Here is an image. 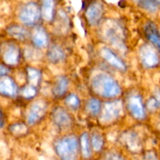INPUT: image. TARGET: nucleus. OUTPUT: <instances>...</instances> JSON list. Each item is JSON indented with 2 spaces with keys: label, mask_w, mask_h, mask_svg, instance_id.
Instances as JSON below:
<instances>
[{
  "label": "nucleus",
  "mask_w": 160,
  "mask_h": 160,
  "mask_svg": "<svg viewBox=\"0 0 160 160\" xmlns=\"http://www.w3.org/2000/svg\"><path fill=\"white\" fill-rule=\"evenodd\" d=\"M145 33L148 40L156 45L160 51V34L156 25L152 22L147 23L145 27Z\"/></svg>",
  "instance_id": "8"
},
{
  "label": "nucleus",
  "mask_w": 160,
  "mask_h": 160,
  "mask_svg": "<svg viewBox=\"0 0 160 160\" xmlns=\"http://www.w3.org/2000/svg\"><path fill=\"white\" fill-rule=\"evenodd\" d=\"M44 105L36 103L31 107L28 116V121L30 124H34L38 121L45 113V106Z\"/></svg>",
  "instance_id": "9"
},
{
  "label": "nucleus",
  "mask_w": 160,
  "mask_h": 160,
  "mask_svg": "<svg viewBox=\"0 0 160 160\" xmlns=\"http://www.w3.org/2000/svg\"><path fill=\"white\" fill-rule=\"evenodd\" d=\"M32 39L34 45L38 47H45L48 44V36L42 28H38L34 31Z\"/></svg>",
  "instance_id": "13"
},
{
  "label": "nucleus",
  "mask_w": 160,
  "mask_h": 160,
  "mask_svg": "<svg viewBox=\"0 0 160 160\" xmlns=\"http://www.w3.org/2000/svg\"><path fill=\"white\" fill-rule=\"evenodd\" d=\"M92 88L97 95L108 98L118 96L121 92L118 83L105 73H100L93 78Z\"/></svg>",
  "instance_id": "1"
},
{
  "label": "nucleus",
  "mask_w": 160,
  "mask_h": 160,
  "mask_svg": "<svg viewBox=\"0 0 160 160\" xmlns=\"http://www.w3.org/2000/svg\"><path fill=\"white\" fill-rule=\"evenodd\" d=\"M19 59L18 48L14 45H9L4 54V59L7 63L14 64Z\"/></svg>",
  "instance_id": "17"
},
{
  "label": "nucleus",
  "mask_w": 160,
  "mask_h": 160,
  "mask_svg": "<svg viewBox=\"0 0 160 160\" xmlns=\"http://www.w3.org/2000/svg\"><path fill=\"white\" fill-rule=\"evenodd\" d=\"M66 102H67V104L72 109H78L80 106L79 98H78L77 95H73V94L69 95L67 98Z\"/></svg>",
  "instance_id": "24"
},
{
  "label": "nucleus",
  "mask_w": 160,
  "mask_h": 160,
  "mask_svg": "<svg viewBox=\"0 0 160 160\" xmlns=\"http://www.w3.org/2000/svg\"><path fill=\"white\" fill-rule=\"evenodd\" d=\"M54 0H42V14L45 20H51L54 13Z\"/></svg>",
  "instance_id": "14"
},
{
  "label": "nucleus",
  "mask_w": 160,
  "mask_h": 160,
  "mask_svg": "<svg viewBox=\"0 0 160 160\" xmlns=\"http://www.w3.org/2000/svg\"><path fill=\"white\" fill-rule=\"evenodd\" d=\"M67 88H68V80L65 77H59L56 81L53 88V93L56 96L60 97L65 94Z\"/></svg>",
  "instance_id": "15"
},
{
  "label": "nucleus",
  "mask_w": 160,
  "mask_h": 160,
  "mask_svg": "<svg viewBox=\"0 0 160 160\" xmlns=\"http://www.w3.org/2000/svg\"><path fill=\"white\" fill-rule=\"evenodd\" d=\"M103 15V6L98 2L92 3L88 7L86 17L88 20L92 25H96L99 23Z\"/></svg>",
  "instance_id": "6"
},
{
  "label": "nucleus",
  "mask_w": 160,
  "mask_h": 160,
  "mask_svg": "<svg viewBox=\"0 0 160 160\" xmlns=\"http://www.w3.org/2000/svg\"><path fill=\"white\" fill-rule=\"evenodd\" d=\"M23 95L27 98H31V97H33L36 93V89L35 88L33 87V86L30 85L28 86L27 88H25L23 91Z\"/></svg>",
  "instance_id": "25"
},
{
  "label": "nucleus",
  "mask_w": 160,
  "mask_h": 160,
  "mask_svg": "<svg viewBox=\"0 0 160 160\" xmlns=\"http://www.w3.org/2000/svg\"><path fill=\"white\" fill-rule=\"evenodd\" d=\"M48 57L52 62L56 63V62H59L62 61L65 57V54L62 48L56 45H53L48 50Z\"/></svg>",
  "instance_id": "16"
},
{
  "label": "nucleus",
  "mask_w": 160,
  "mask_h": 160,
  "mask_svg": "<svg viewBox=\"0 0 160 160\" xmlns=\"http://www.w3.org/2000/svg\"><path fill=\"white\" fill-rule=\"evenodd\" d=\"M102 56L104 57V59L109 62V64H111L112 66L115 67L116 68L120 69V70H125L126 68V66L123 63V61L120 59L119 57H117V56L116 54H114L110 49H108V48H104L102 52Z\"/></svg>",
  "instance_id": "10"
},
{
  "label": "nucleus",
  "mask_w": 160,
  "mask_h": 160,
  "mask_svg": "<svg viewBox=\"0 0 160 160\" xmlns=\"http://www.w3.org/2000/svg\"><path fill=\"white\" fill-rule=\"evenodd\" d=\"M128 108L130 112L135 118L142 119L145 117V110L142 100L138 96H132L128 101Z\"/></svg>",
  "instance_id": "7"
},
{
  "label": "nucleus",
  "mask_w": 160,
  "mask_h": 160,
  "mask_svg": "<svg viewBox=\"0 0 160 160\" xmlns=\"http://www.w3.org/2000/svg\"><path fill=\"white\" fill-rule=\"evenodd\" d=\"M141 58L143 65L147 68H152L159 64V58L149 45H145L141 49Z\"/></svg>",
  "instance_id": "4"
},
{
  "label": "nucleus",
  "mask_w": 160,
  "mask_h": 160,
  "mask_svg": "<svg viewBox=\"0 0 160 160\" xmlns=\"http://www.w3.org/2000/svg\"><path fill=\"white\" fill-rule=\"evenodd\" d=\"M122 105L120 101H114L106 103L102 118L106 122L110 121L114 119H117L120 115Z\"/></svg>",
  "instance_id": "5"
},
{
  "label": "nucleus",
  "mask_w": 160,
  "mask_h": 160,
  "mask_svg": "<svg viewBox=\"0 0 160 160\" xmlns=\"http://www.w3.org/2000/svg\"><path fill=\"white\" fill-rule=\"evenodd\" d=\"M88 109L89 112L93 116H96L99 113L100 109H101V104L98 99L95 98H92L88 102Z\"/></svg>",
  "instance_id": "21"
},
{
  "label": "nucleus",
  "mask_w": 160,
  "mask_h": 160,
  "mask_svg": "<svg viewBox=\"0 0 160 160\" xmlns=\"http://www.w3.org/2000/svg\"><path fill=\"white\" fill-rule=\"evenodd\" d=\"M138 6L149 12H155L160 6L159 0H134Z\"/></svg>",
  "instance_id": "18"
},
{
  "label": "nucleus",
  "mask_w": 160,
  "mask_h": 160,
  "mask_svg": "<svg viewBox=\"0 0 160 160\" xmlns=\"http://www.w3.org/2000/svg\"><path fill=\"white\" fill-rule=\"evenodd\" d=\"M53 119L56 124L61 128H65L70 125V118L69 114L63 109L58 108L53 112Z\"/></svg>",
  "instance_id": "11"
},
{
  "label": "nucleus",
  "mask_w": 160,
  "mask_h": 160,
  "mask_svg": "<svg viewBox=\"0 0 160 160\" xmlns=\"http://www.w3.org/2000/svg\"><path fill=\"white\" fill-rule=\"evenodd\" d=\"M92 146L95 151H99L103 145V141L101 136L98 134H94L92 138Z\"/></svg>",
  "instance_id": "23"
},
{
  "label": "nucleus",
  "mask_w": 160,
  "mask_h": 160,
  "mask_svg": "<svg viewBox=\"0 0 160 160\" xmlns=\"http://www.w3.org/2000/svg\"><path fill=\"white\" fill-rule=\"evenodd\" d=\"M107 160H122L121 158L118 156V155L115 154H111L109 156H108Z\"/></svg>",
  "instance_id": "26"
},
{
  "label": "nucleus",
  "mask_w": 160,
  "mask_h": 160,
  "mask_svg": "<svg viewBox=\"0 0 160 160\" xmlns=\"http://www.w3.org/2000/svg\"><path fill=\"white\" fill-rule=\"evenodd\" d=\"M41 12L38 5L29 2L25 5L20 12V19L26 25H34L38 21Z\"/></svg>",
  "instance_id": "3"
},
{
  "label": "nucleus",
  "mask_w": 160,
  "mask_h": 160,
  "mask_svg": "<svg viewBox=\"0 0 160 160\" xmlns=\"http://www.w3.org/2000/svg\"><path fill=\"white\" fill-rule=\"evenodd\" d=\"M81 147L82 154L84 157L88 158L91 156L90 143L88 140V135L87 134H84L81 138Z\"/></svg>",
  "instance_id": "20"
},
{
  "label": "nucleus",
  "mask_w": 160,
  "mask_h": 160,
  "mask_svg": "<svg viewBox=\"0 0 160 160\" xmlns=\"http://www.w3.org/2000/svg\"><path fill=\"white\" fill-rule=\"evenodd\" d=\"M0 91L2 95L7 96H14L17 92V87L10 78L6 77L2 78L0 83Z\"/></svg>",
  "instance_id": "12"
},
{
  "label": "nucleus",
  "mask_w": 160,
  "mask_h": 160,
  "mask_svg": "<svg viewBox=\"0 0 160 160\" xmlns=\"http://www.w3.org/2000/svg\"><path fill=\"white\" fill-rule=\"evenodd\" d=\"M7 31L10 35L14 37L15 38L20 39V40H23V39L26 38L27 37V31L23 29L22 27L17 26V25H12V26L9 27L7 29Z\"/></svg>",
  "instance_id": "19"
},
{
  "label": "nucleus",
  "mask_w": 160,
  "mask_h": 160,
  "mask_svg": "<svg viewBox=\"0 0 160 160\" xmlns=\"http://www.w3.org/2000/svg\"><path fill=\"white\" fill-rule=\"evenodd\" d=\"M28 76H29L30 82L33 84L34 88L38 83L39 78H40V74L38 70H34V69H28Z\"/></svg>",
  "instance_id": "22"
},
{
  "label": "nucleus",
  "mask_w": 160,
  "mask_h": 160,
  "mask_svg": "<svg viewBox=\"0 0 160 160\" xmlns=\"http://www.w3.org/2000/svg\"><path fill=\"white\" fill-rule=\"evenodd\" d=\"M78 149V142L74 136H67L56 144V153L62 160H76Z\"/></svg>",
  "instance_id": "2"
}]
</instances>
